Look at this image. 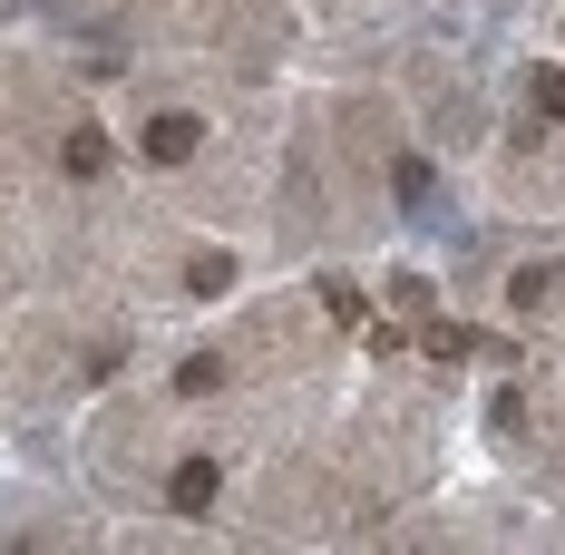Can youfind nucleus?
Returning <instances> with one entry per match:
<instances>
[{"mask_svg":"<svg viewBox=\"0 0 565 555\" xmlns=\"http://www.w3.org/2000/svg\"><path fill=\"white\" fill-rule=\"evenodd\" d=\"M98 167H108V137L78 127V137H68V175H98Z\"/></svg>","mask_w":565,"mask_h":555,"instance_id":"3","label":"nucleus"},{"mask_svg":"<svg viewBox=\"0 0 565 555\" xmlns=\"http://www.w3.org/2000/svg\"><path fill=\"white\" fill-rule=\"evenodd\" d=\"M215 498V468H205V458H195V468H175V506H205Z\"/></svg>","mask_w":565,"mask_h":555,"instance_id":"4","label":"nucleus"},{"mask_svg":"<svg viewBox=\"0 0 565 555\" xmlns=\"http://www.w3.org/2000/svg\"><path fill=\"white\" fill-rule=\"evenodd\" d=\"M556 292H565L556 264H536V274H516V282H508V302H526V312H536V302H556Z\"/></svg>","mask_w":565,"mask_h":555,"instance_id":"2","label":"nucleus"},{"mask_svg":"<svg viewBox=\"0 0 565 555\" xmlns=\"http://www.w3.org/2000/svg\"><path fill=\"white\" fill-rule=\"evenodd\" d=\"M147 157H195V117H157V137H147Z\"/></svg>","mask_w":565,"mask_h":555,"instance_id":"1","label":"nucleus"}]
</instances>
